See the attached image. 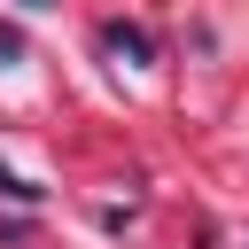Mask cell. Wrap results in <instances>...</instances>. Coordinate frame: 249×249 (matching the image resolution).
I'll return each mask as SVG.
<instances>
[{
	"mask_svg": "<svg viewBox=\"0 0 249 249\" xmlns=\"http://www.w3.org/2000/svg\"><path fill=\"white\" fill-rule=\"evenodd\" d=\"M0 195H8V202H39V187H31V179H16L8 163H0Z\"/></svg>",
	"mask_w": 249,
	"mask_h": 249,
	"instance_id": "obj_2",
	"label": "cell"
},
{
	"mask_svg": "<svg viewBox=\"0 0 249 249\" xmlns=\"http://www.w3.org/2000/svg\"><path fill=\"white\" fill-rule=\"evenodd\" d=\"M101 47H109L117 62H132V70H140V62H156V39H148L140 23H101Z\"/></svg>",
	"mask_w": 249,
	"mask_h": 249,
	"instance_id": "obj_1",
	"label": "cell"
},
{
	"mask_svg": "<svg viewBox=\"0 0 249 249\" xmlns=\"http://www.w3.org/2000/svg\"><path fill=\"white\" fill-rule=\"evenodd\" d=\"M23 8H47V0H23Z\"/></svg>",
	"mask_w": 249,
	"mask_h": 249,
	"instance_id": "obj_4",
	"label": "cell"
},
{
	"mask_svg": "<svg viewBox=\"0 0 249 249\" xmlns=\"http://www.w3.org/2000/svg\"><path fill=\"white\" fill-rule=\"evenodd\" d=\"M16 54H23V39H16L8 23H0V62H16Z\"/></svg>",
	"mask_w": 249,
	"mask_h": 249,
	"instance_id": "obj_3",
	"label": "cell"
}]
</instances>
